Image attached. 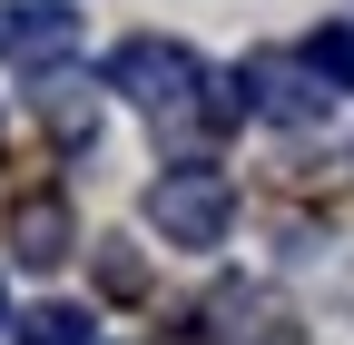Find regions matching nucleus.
Returning <instances> with one entry per match:
<instances>
[{"label":"nucleus","mask_w":354,"mask_h":345,"mask_svg":"<svg viewBox=\"0 0 354 345\" xmlns=\"http://www.w3.org/2000/svg\"><path fill=\"white\" fill-rule=\"evenodd\" d=\"M305 69H315L325 89H354V30H335V20H325L315 39H305Z\"/></svg>","instance_id":"9"},{"label":"nucleus","mask_w":354,"mask_h":345,"mask_svg":"<svg viewBox=\"0 0 354 345\" xmlns=\"http://www.w3.org/2000/svg\"><path fill=\"white\" fill-rule=\"evenodd\" d=\"M99 326H88V306H30L20 316V345H88Z\"/></svg>","instance_id":"8"},{"label":"nucleus","mask_w":354,"mask_h":345,"mask_svg":"<svg viewBox=\"0 0 354 345\" xmlns=\"http://www.w3.org/2000/svg\"><path fill=\"white\" fill-rule=\"evenodd\" d=\"M59 256H69V207H59V197H20V207H10V267L50 276Z\"/></svg>","instance_id":"6"},{"label":"nucleus","mask_w":354,"mask_h":345,"mask_svg":"<svg viewBox=\"0 0 354 345\" xmlns=\"http://www.w3.org/2000/svg\"><path fill=\"white\" fill-rule=\"evenodd\" d=\"M236 89H246L256 118H276V128H315V118L335 109V89L305 69V50H295V60H286V50H256V60L236 69Z\"/></svg>","instance_id":"3"},{"label":"nucleus","mask_w":354,"mask_h":345,"mask_svg":"<svg viewBox=\"0 0 354 345\" xmlns=\"http://www.w3.org/2000/svg\"><path fill=\"white\" fill-rule=\"evenodd\" d=\"M148 218H158L167 247H227V227H236V178L207 168V158H177V168H158Z\"/></svg>","instance_id":"2"},{"label":"nucleus","mask_w":354,"mask_h":345,"mask_svg":"<svg viewBox=\"0 0 354 345\" xmlns=\"http://www.w3.org/2000/svg\"><path fill=\"white\" fill-rule=\"evenodd\" d=\"M207 345H305V326L276 286H216L207 296Z\"/></svg>","instance_id":"4"},{"label":"nucleus","mask_w":354,"mask_h":345,"mask_svg":"<svg viewBox=\"0 0 354 345\" xmlns=\"http://www.w3.org/2000/svg\"><path fill=\"white\" fill-rule=\"evenodd\" d=\"M39 118H50L59 139H99V99H79V79H69V69L39 79Z\"/></svg>","instance_id":"7"},{"label":"nucleus","mask_w":354,"mask_h":345,"mask_svg":"<svg viewBox=\"0 0 354 345\" xmlns=\"http://www.w3.org/2000/svg\"><path fill=\"white\" fill-rule=\"evenodd\" d=\"M79 39V20H69V0H20L10 20H0V60H20V69H50L59 50Z\"/></svg>","instance_id":"5"},{"label":"nucleus","mask_w":354,"mask_h":345,"mask_svg":"<svg viewBox=\"0 0 354 345\" xmlns=\"http://www.w3.org/2000/svg\"><path fill=\"white\" fill-rule=\"evenodd\" d=\"M99 79L128 89L138 109L177 118V128H227V118H246V89H236V79H227V99H207V60L187 50V39H118V50L99 60Z\"/></svg>","instance_id":"1"}]
</instances>
